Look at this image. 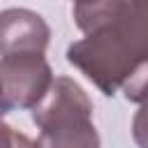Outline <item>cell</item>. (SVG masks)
<instances>
[{
  "label": "cell",
  "mask_w": 148,
  "mask_h": 148,
  "mask_svg": "<svg viewBox=\"0 0 148 148\" xmlns=\"http://www.w3.org/2000/svg\"><path fill=\"white\" fill-rule=\"evenodd\" d=\"M67 62L106 97L123 92L127 102H148V0H127L102 30L67 46Z\"/></svg>",
  "instance_id": "6da1fadb"
},
{
  "label": "cell",
  "mask_w": 148,
  "mask_h": 148,
  "mask_svg": "<svg viewBox=\"0 0 148 148\" xmlns=\"http://www.w3.org/2000/svg\"><path fill=\"white\" fill-rule=\"evenodd\" d=\"M39 148H99L88 92L69 76H56L44 99L32 109Z\"/></svg>",
  "instance_id": "7a4b0ae2"
},
{
  "label": "cell",
  "mask_w": 148,
  "mask_h": 148,
  "mask_svg": "<svg viewBox=\"0 0 148 148\" xmlns=\"http://www.w3.org/2000/svg\"><path fill=\"white\" fill-rule=\"evenodd\" d=\"M53 83L51 65L42 53L0 58V90L9 109H35Z\"/></svg>",
  "instance_id": "3957f363"
},
{
  "label": "cell",
  "mask_w": 148,
  "mask_h": 148,
  "mask_svg": "<svg viewBox=\"0 0 148 148\" xmlns=\"http://www.w3.org/2000/svg\"><path fill=\"white\" fill-rule=\"evenodd\" d=\"M51 39L49 23L32 9L9 7L0 12V56L42 53Z\"/></svg>",
  "instance_id": "277c9868"
},
{
  "label": "cell",
  "mask_w": 148,
  "mask_h": 148,
  "mask_svg": "<svg viewBox=\"0 0 148 148\" xmlns=\"http://www.w3.org/2000/svg\"><path fill=\"white\" fill-rule=\"evenodd\" d=\"M127 0H74L72 16L83 35H92L109 25L125 7Z\"/></svg>",
  "instance_id": "5b68a950"
},
{
  "label": "cell",
  "mask_w": 148,
  "mask_h": 148,
  "mask_svg": "<svg viewBox=\"0 0 148 148\" xmlns=\"http://www.w3.org/2000/svg\"><path fill=\"white\" fill-rule=\"evenodd\" d=\"M0 148H39V143L0 118Z\"/></svg>",
  "instance_id": "8992f818"
},
{
  "label": "cell",
  "mask_w": 148,
  "mask_h": 148,
  "mask_svg": "<svg viewBox=\"0 0 148 148\" xmlns=\"http://www.w3.org/2000/svg\"><path fill=\"white\" fill-rule=\"evenodd\" d=\"M132 139L139 148H148V102L134 113L132 120Z\"/></svg>",
  "instance_id": "52a82bcc"
},
{
  "label": "cell",
  "mask_w": 148,
  "mask_h": 148,
  "mask_svg": "<svg viewBox=\"0 0 148 148\" xmlns=\"http://www.w3.org/2000/svg\"><path fill=\"white\" fill-rule=\"evenodd\" d=\"M9 111V106H7V102H5V97H2V90H0V118L5 116Z\"/></svg>",
  "instance_id": "ba28073f"
}]
</instances>
